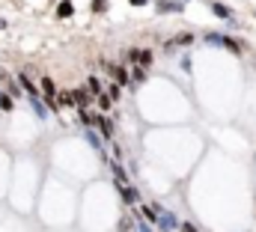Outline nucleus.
Segmentation results:
<instances>
[{
    "label": "nucleus",
    "mask_w": 256,
    "mask_h": 232,
    "mask_svg": "<svg viewBox=\"0 0 256 232\" xmlns=\"http://www.w3.org/2000/svg\"><path fill=\"white\" fill-rule=\"evenodd\" d=\"M206 42H208V45H218V48H226V51H232V54H242V45H238L236 39H230V36L208 33V36H206Z\"/></svg>",
    "instance_id": "obj_1"
},
{
    "label": "nucleus",
    "mask_w": 256,
    "mask_h": 232,
    "mask_svg": "<svg viewBox=\"0 0 256 232\" xmlns=\"http://www.w3.org/2000/svg\"><path fill=\"white\" fill-rule=\"evenodd\" d=\"M126 62H134V66H140V68H146V66H152V51H146V48H131V51H126Z\"/></svg>",
    "instance_id": "obj_2"
},
{
    "label": "nucleus",
    "mask_w": 256,
    "mask_h": 232,
    "mask_svg": "<svg viewBox=\"0 0 256 232\" xmlns=\"http://www.w3.org/2000/svg\"><path fill=\"white\" fill-rule=\"evenodd\" d=\"M155 208L161 212V220H158V230H161V232H173L176 226H182V224H179V218H176L173 212H164L161 206H155Z\"/></svg>",
    "instance_id": "obj_3"
},
{
    "label": "nucleus",
    "mask_w": 256,
    "mask_h": 232,
    "mask_svg": "<svg viewBox=\"0 0 256 232\" xmlns=\"http://www.w3.org/2000/svg\"><path fill=\"white\" fill-rule=\"evenodd\" d=\"M155 9H158L161 15H182V12H185L182 0H158V3H155Z\"/></svg>",
    "instance_id": "obj_4"
},
{
    "label": "nucleus",
    "mask_w": 256,
    "mask_h": 232,
    "mask_svg": "<svg viewBox=\"0 0 256 232\" xmlns=\"http://www.w3.org/2000/svg\"><path fill=\"white\" fill-rule=\"evenodd\" d=\"M102 66H104V72H110V74H114L116 86H128V72L122 68V66H114V62H104V60H102Z\"/></svg>",
    "instance_id": "obj_5"
},
{
    "label": "nucleus",
    "mask_w": 256,
    "mask_h": 232,
    "mask_svg": "<svg viewBox=\"0 0 256 232\" xmlns=\"http://www.w3.org/2000/svg\"><path fill=\"white\" fill-rule=\"evenodd\" d=\"M74 102H78V110H86L92 104V92L86 86H80V90H74Z\"/></svg>",
    "instance_id": "obj_6"
},
{
    "label": "nucleus",
    "mask_w": 256,
    "mask_h": 232,
    "mask_svg": "<svg viewBox=\"0 0 256 232\" xmlns=\"http://www.w3.org/2000/svg\"><path fill=\"white\" fill-rule=\"evenodd\" d=\"M96 125H98V134H102L104 140H110V137H114V122H110L108 116H96Z\"/></svg>",
    "instance_id": "obj_7"
},
{
    "label": "nucleus",
    "mask_w": 256,
    "mask_h": 232,
    "mask_svg": "<svg viewBox=\"0 0 256 232\" xmlns=\"http://www.w3.org/2000/svg\"><path fill=\"white\" fill-rule=\"evenodd\" d=\"M84 137H86V143H90V146L96 149V155H98V158H108V155H104V143L98 140V134H92V131L86 128V134H84Z\"/></svg>",
    "instance_id": "obj_8"
},
{
    "label": "nucleus",
    "mask_w": 256,
    "mask_h": 232,
    "mask_svg": "<svg viewBox=\"0 0 256 232\" xmlns=\"http://www.w3.org/2000/svg\"><path fill=\"white\" fill-rule=\"evenodd\" d=\"M18 86H21V90H24V92H27L30 98H36V96H39V90H36V84H33V80H30L27 74H18Z\"/></svg>",
    "instance_id": "obj_9"
},
{
    "label": "nucleus",
    "mask_w": 256,
    "mask_h": 232,
    "mask_svg": "<svg viewBox=\"0 0 256 232\" xmlns=\"http://www.w3.org/2000/svg\"><path fill=\"white\" fill-rule=\"evenodd\" d=\"M30 108L36 110V116H39V119H45V116H48V108H45V98H42V96L30 98Z\"/></svg>",
    "instance_id": "obj_10"
},
{
    "label": "nucleus",
    "mask_w": 256,
    "mask_h": 232,
    "mask_svg": "<svg viewBox=\"0 0 256 232\" xmlns=\"http://www.w3.org/2000/svg\"><path fill=\"white\" fill-rule=\"evenodd\" d=\"M86 90H90V92H92L96 98H98L102 92H108V90H102V80H98L96 74H90V78H86Z\"/></svg>",
    "instance_id": "obj_11"
},
{
    "label": "nucleus",
    "mask_w": 256,
    "mask_h": 232,
    "mask_svg": "<svg viewBox=\"0 0 256 232\" xmlns=\"http://www.w3.org/2000/svg\"><path fill=\"white\" fill-rule=\"evenodd\" d=\"M120 194H122V202H128V206H131V202H137V196H140V194H137V188H131V184H122V188H120Z\"/></svg>",
    "instance_id": "obj_12"
},
{
    "label": "nucleus",
    "mask_w": 256,
    "mask_h": 232,
    "mask_svg": "<svg viewBox=\"0 0 256 232\" xmlns=\"http://www.w3.org/2000/svg\"><path fill=\"white\" fill-rule=\"evenodd\" d=\"M72 12H74L72 0H60V3H57V18H72Z\"/></svg>",
    "instance_id": "obj_13"
},
{
    "label": "nucleus",
    "mask_w": 256,
    "mask_h": 232,
    "mask_svg": "<svg viewBox=\"0 0 256 232\" xmlns=\"http://www.w3.org/2000/svg\"><path fill=\"white\" fill-rule=\"evenodd\" d=\"M212 12H214L218 18H224V21H230V18H232V12H230L224 3H212Z\"/></svg>",
    "instance_id": "obj_14"
},
{
    "label": "nucleus",
    "mask_w": 256,
    "mask_h": 232,
    "mask_svg": "<svg viewBox=\"0 0 256 232\" xmlns=\"http://www.w3.org/2000/svg\"><path fill=\"white\" fill-rule=\"evenodd\" d=\"M60 108H78L74 92H63V96H60Z\"/></svg>",
    "instance_id": "obj_15"
},
{
    "label": "nucleus",
    "mask_w": 256,
    "mask_h": 232,
    "mask_svg": "<svg viewBox=\"0 0 256 232\" xmlns=\"http://www.w3.org/2000/svg\"><path fill=\"white\" fill-rule=\"evenodd\" d=\"M188 42H194L191 33H182V36H176L173 42H167V48H173V45H188Z\"/></svg>",
    "instance_id": "obj_16"
},
{
    "label": "nucleus",
    "mask_w": 256,
    "mask_h": 232,
    "mask_svg": "<svg viewBox=\"0 0 256 232\" xmlns=\"http://www.w3.org/2000/svg\"><path fill=\"white\" fill-rule=\"evenodd\" d=\"M96 104H98V108H102V110H108V108H110V104H114V98H110V96H108V92H102V96H98V98H96Z\"/></svg>",
    "instance_id": "obj_17"
},
{
    "label": "nucleus",
    "mask_w": 256,
    "mask_h": 232,
    "mask_svg": "<svg viewBox=\"0 0 256 232\" xmlns=\"http://www.w3.org/2000/svg\"><path fill=\"white\" fill-rule=\"evenodd\" d=\"M114 176H116V182H120V188L128 182V176H126V170H122V164H114Z\"/></svg>",
    "instance_id": "obj_18"
},
{
    "label": "nucleus",
    "mask_w": 256,
    "mask_h": 232,
    "mask_svg": "<svg viewBox=\"0 0 256 232\" xmlns=\"http://www.w3.org/2000/svg\"><path fill=\"white\" fill-rule=\"evenodd\" d=\"M134 224H137L134 218H122L120 220V232H134Z\"/></svg>",
    "instance_id": "obj_19"
},
{
    "label": "nucleus",
    "mask_w": 256,
    "mask_h": 232,
    "mask_svg": "<svg viewBox=\"0 0 256 232\" xmlns=\"http://www.w3.org/2000/svg\"><path fill=\"white\" fill-rule=\"evenodd\" d=\"M131 78H134V84H143V80H146V68H140V66H134V72H131Z\"/></svg>",
    "instance_id": "obj_20"
},
{
    "label": "nucleus",
    "mask_w": 256,
    "mask_h": 232,
    "mask_svg": "<svg viewBox=\"0 0 256 232\" xmlns=\"http://www.w3.org/2000/svg\"><path fill=\"white\" fill-rule=\"evenodd\" d=\"M12 108H15V102H12V96H3V98H0V110H6V114H9Z\"/></svg>",
    "instance_id": "obj_21"
},
{
    "label": "nucleus",
    "mask_w": 256,
    "mask_h": 232,
    "mask_svg": "<svg viewBox=\"0 0 256 232\" xmlns=\"http://www.w3.org/2000/svg\"><path fill=\"white\" fill-rule=\"evenodd\" d=\"M110 6V0H92V12H104Z\"/></svg>",
    "instance_id": "obj_22"
},
{
    "label": "nucleus",
    "mask_w": 256,
    "mask_h": 232,
    "mask_svg": "<svg viewBox=\"0 0 256 232\" xmlns=\"http://www.w3.org/2000/svg\"><path fill=\"white\" fill-rule=\"evenodd\" d=\"M78 114H80V125H86V128H90V125H96V119L86 114V110H78Z\"/></svg>",
    "instance_id": "obj_23"
},
{
    "label": "nucleus",
    "mask_w": 256,
    "mask_h": 232,
    "mask_svg": "<svg viewBox=\"0 0 256 232\" xmlns=\"http://www.w3.org/2000/svg\"><path fill=\"white\" fill-rule=\"evenodd\" d=\"M179 232H200V230H196L194 224H182V226H179Z\"/></svg>",
    "instance_id": "obj_24"
},
{
    "label": "nucleus",
    "mask_w": 256,
    "mask_h": 232,
    "mask_svg": "<svg viewBox=\"0 0 256 232\" xmlns=\"http://www.w3.org/2000/svg\"><path fill=\"white\" fill-rule=\"evenodd\" d=\"M108 96L110 98H120V86H108Z\"/></svg>",
    "instance_id": "obj_25"
},
{
    "label": "nucleus",
    "mask_w": 256,
    "mask_h": 232,
    "mask_svg": "<svg viewBox=\"0 0 256 232\" xmlns=\"http://www.w3.org/2000/svg\"><path fill=\"white\" fill-rule=\"evenodd\" d=\"M140 232H152V230H149V224H146V220H140Z\"/></svg>",
    "instance_id": "obj_26"
},
{
    "label": "nucleus",
    "mask_w": 256,
    "mask_h": 232,
    "mask_svg": "<svg viewBox=\"0 0 256 232\" xmlns=\"http://www.w3.org/2000/svg\"><path fill=\"white\" fill-rule=\"evenodd\" d=\"M131 6H146V0H128Z\"/></svg>",
    "instance_id": "obj_27"
},
{
    "label": "nucleus",
    "mask_w": 256,
    "mask_h": 232,
    "mask_svg": "<svg viewBox=\"0 0 256 232\" xmlns=\"http://www.w3.org/2000/svg\"><path fill=\"white\" fill-rule=\"evenodd\" d=\"M0 30H6V21H3V18H0Z\"/></svg>",
    "instance_id": "obj_28"
},
{
    "label": "nucleus",
    "mask_w": 256,
    "mask_h": 232,
    "mask_svg": "<svg viewBox=\"0 0 256 232\" xmlns=\"http://www.w3.org/2000/svg\"><path fill=\"white\" fill-rule=\"evenodd\" d=\"M0 98H3V96H0Z\"/></svg>",
    "instance_id": "obj_29"
}]
</instances>
